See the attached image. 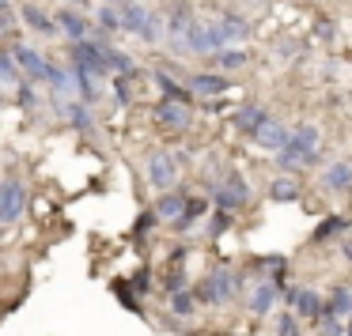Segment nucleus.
<instances>
[{"mask_svg":"<svg viewBox=\"0 0 352 336\" xmlns=\"http://www.w3.org/2000/svg\"><path fill=\"white\" fill-rule=\"evenodd\" d=\"M322 182H326V189H333V193L349 189V185H352V163H333Z\"/></svg>","mask_w":352,"mask_h":336,"instance_id":"22","label":"nucleus"},{"mask_svg":"<svg viewBox=\"0 0 352 336\" xmlns=\"http://www.w3.org/2000/svg\"><path fill=\"white\" fill-rule=\"evenodd\" d=\"M344 257L352 261V238H344Z\"/></svg>","mask_w":352,"mask_h":336,"instance_id":"41","label":"nucleus"},{"mask_svg":"<svg viewBox=\"0 0 352 336\" xmlns=\"http://www.w3.org/2000/svg\"><path fill=\"white\" fill-rule=\"evenodd\" d=\"M231 227V212H223V208H216V215H212V223H208V235H223V230Z\"/></svg>","mask_w":352,"mask_h":336,"instance_id":"35","label":"nucleus"},{"mask_svg":"<svg viewBox=\"0 0 352 336\" xmlns=\"http://www.w3.org/2000/svg\"><path fill=\"white\" fill-rule=\"evenodd\" d=\"M292 310H296L299 317H318V313H322V295H318V291H311V287L296 291V302H292Z\"/></svg>","mask_w":352,"mask_h":336,"instance_id":"19","label":"nucleus"},{"mask_svg":"<svg viewBox=\"0 0 352 336\" xmlns=\"http://www.w3.org/2000/svg\"><path fill=\"white\" fill-rule=\"evenodd\" d=\"M27 212V185L19 178H4V208H0V223H19Z\"/></svg>","mask_w":352,"mask_h":336,"instance_id":"6","label":"nucleus"},{"mask_svg":"<svg viewBox=\"0 0 352 336\" xmlns=\"http://www.w3.org/2000/svg\"><path fill=\"white\" fill-rule=\"evenodd\" d=\"M296 317H292V313H284V317L280 321H276V336H288V333H296Z\"/></svg>","mask_w":352,"mask_h":336,"instance_id":"37","label":"nucleus"},{"mask_svg":"<svg viewBox=\"0 0 352 336\" xmlns=\"http://www.w3.org/2000/svg\"><path fill=\"white\" fill-rule=\"evenodd\" d=\"M318 144H322V132L314 125H299V129L288 132V144L276 152V167L280 170H299L307 163L318 159Z\"/></svg>","mask_w":352,"mask_h":336,"instance_id":"1","label":"nucleus"},{"mask_svg":"<svg viewBox=\"0 0 352 336\" xmlns=\"http://www.w3.org/2000/svg\"><path fill=\"white\" fill-rule=\"evenodd\" d=\"M212 204L223 208V212H235V208L250 204V185L243 182V174H235V170H231L220 185H212Z\"/></svg>","mask_w":352,"mask_h":336,"instance_id":"3","label":"nucleus"},{"mask_svg":"<svg viewBox=\"0 0 352 336\" xmlns=\"http://www.w3.org/2000/svg\"><path fill=\"white\" fill-rule=\"evenodd\" d=\"M148 182H152L155 189H163V193H167L170 185L178 182V163H175V155L155 152L152 159H148Z\"/></svg>","mask_w":352,"mask_h":336,"instance_id":"8","label":"nucleus"},{"mask_svg":"<svg viewBox=\"0 0 352 336\" xmlns=\"http://www.w3.org/2000/svg\"><path fill=\"white\" fill-rule=\"evenodd\" d=\"M12 27H16V12H12V8H0V34H8Z\"/></svg>","mask_w":352,"mask_h":336,"instance_id":"38","label":"nucleus"},{"mask_svg":"<svg viewBox=\"0 0 352 336\" xmlns=\"http://www.w3.org/2000/svg\"><path fill=\"white\" fill-rule=\"evenodd\" d=\"M12 4H16V0H0V8H12Z\"/></svg>","mask_w":352,"mask_h":336,"instance_id":"43","label":"nucleus"},{"mask_svg":"<svg viewBox=\"0 0 352 336\" xmlns=\"http://www.w3.org/2000/svg\"><path fill=\"white\" fill-rule=\"evenodd\" d=\"M16 102L27 110V114H34V110H38V91H34V84H31L27 76L16 84Z\"/></svg>","mask_w":352,"mask_h":336,"instance_id":"31","label":"nucleus"},{"mask_svg":"<svg viewBox=\"0 0 352 336\" xmlns=\"http://www.w3.org/2000/svg\"><path fill=\"white\" fill-rule=\"evenodd\" d=\"M19 19H23V27L31 34H42V38H54L57 34L54 16H50L46 8H38V4H23V8H19Z\"/></svg>","mask_w":352,"mask_h":336,"instance_id":"10","label":"nucleus"},{"mask_svg":"<svg viewBox=\"0 0 352 336\" xmlns=\"http://www.w3.org/2000/svg\"><path fill=\"white\" fill-rule=\"evenodd\" d=\"M276 298H280V287H276V280H261L258 287L250 291V313H269Z\"/></svg>","mask_w":352,"mask_h":336,"instance_id":"12","label":"nucleus"},{"mask_svg":"<svg viewBox=\"0 0 352 336\" xmlns=\"http://www.w3.org/2000/svg\"><path fill=\"white\" fill-rule=\"evenodd\" d=\"M95 27L107 31V34L122 31V12H118V4H102V0H99V8H95Z\"/></svg>","mask_w":352,"mask_h":336,"instance_id":"20","label":"nucleus"},{"mask_svg":"<svg viewBox=\"0 0 352 336\" xmlns=\"http://www.w3.org/2000/svg\"><path fill=\"white\" fill-rule=\"evenodd\" d=\"M318 321H322V336H341L344 333V328H341V317H337V313H329V310H322L318 313Z\"/></svg>","mask_w":352,"mask_h":336,"instance_id":"34","label":"nucleus"},{"mask_svg":"<svg viewBox=\"0 0 352 336\" xmlns=\"http://www.w3.org/2000/svg\"><path fill=\"white\" fill-rule=\"evenodd\" d=\"M269 193H273V200H296L299 197V185L292 182V178H276Z\"/></svg>","mask_w":352,"mask_h":336,"instance_id":"32","label":"nucleus"},{"mask_svg":"<svg viewBox=\"0 0 352 336\" xmlns=\"http://www.w3.org/2000/svg\"><path fill=\"white\" fill-rule=\"evenodd\" d=\"M155 121L163 125V129H170V132H182V129H190V121H193V114H190V102H178V99H160L155 102Z\"/></svg>","mask_w":352,"mask_h":336,"instance_id":"5","label":"nucleus"},{"mask_svg":"<svg viewBox=\"0 0 352 336\" xmlns=\"http://www.w3.org/2000/svg\"><path fill=\"white\" fill-rule=\"evenodd\" d=\"M57 117H61L69 129H76V132H95V114H91V106L80 102V99L61 102V106H57Z\"/></svg>","mask_w":352,"mask_h":336,"instance_id":"9","label":"nucleus"},{"mask_svg":"<svg viewBox=\"0 0 352 336\" xmlns=\"http://www.w3.org/2000/svg\"><path fill=\"white\" fill-rule=\"evenodd\" d=\"M0 208H4V182H0Z\"/></svg>","mask_w":352,"mask_h":336,"instance_id":"44","label":"nucleus"},{"mask_svg":"<svg viewBox=\"0 0 352 336\" xmlns=\"http://www.w3.org/2000/svg\"><path fill=\"white\" fill-rule=\"evenodd\" d=\"M197 310V295H193V291H175V295H170V313H175V317H190V313Z\"/></svg>","mask_w":352,"mask_h":336,"instance_id":"27","label":"nucleus"},{"mask_svg":"<svg viewBox=\"0 0 352 336\" xmlns=\"http://www.w3.org/2000/svg\"><path fill=\"white\" fill-rule=\"evenodd\" d=\"M341 230H349V219H341V215H329L326 223H318V230L311 235V242H329V238L341 235Z\"/></svg>","mask_w":352,"mask_h":336,"instance_id":"30","label":"nucleus"},{"mask_svg":"<svg viewBox=\"0 0 352 336\" xmlns=\"http://www.w3.org/2000/svg\"><path fill=\"white\" fill-rule=\"evenodd\" d=\"M133 283H137V291H148V272H137V280H133Z\"/></svg>","mask_w":352,"mask_h":336,"instance_id":"39","label":"nucleus"},{"mask_svg":"<svg viewBox=\"0 0 352 336\" xmlns=\"http://www.w3.org/2000/svg\"><path fill=\"white\" fill-rule=\"evenodd\" d=\"M216 61V69H223V72H231V69H243L246 64V53L239 46H223V49H216V53H208Z\"/></svg>","mask_w":352,"mask_h":336,"instance_id":"24","label":"nucleus"},{"mask_svg":"<svg viewBox=\"0 0 352 336\" xmlns=\"http://www.w3.org/2000/svg\"><path fill=\"white\" fill-rule=\"evenodd\" d=\"M288 336H299V328H296V333H288Z\"/></svg>","mask_w":352,"mask_h":336,"instance_id":"45","label":"nucleus"},{"mask_svg":"<svg viewBox=\"0 0 352 336\" xmlns=\"http://www.w3.org/2000/svg\"><path fill=\"white\" fill-rule=\"evenodd\" d=\"M254 140H258V144L265 147V152H280V147L288 144V129H284L280 121H273V117H269V121L261 125L258 132H254Z\"/></svg>","mask_w":352,"mask_h":336,"instance_id":"13","label":"nucleus"},{"mask_svg":"<svg viewBox=\"0 0 352 336\" xmlns=\"http://www.w3.org/2000/svg\"><path fill=\"white\" fill-rule=\"evenodd\" d=\"M102 4H118V8H122V4H129V0H102Z\"/></svg>","mask_w":352,"mask_h":336,"instance_id":"42","label":"nucleus"},{"mask_svg":"<svg viewBox=\"0 0 352 336\" xmlns=\"http://www.w3.org/2000/svg\"><path fill=\"white\" fill-rule=\"evenodd\" d=\"M231 87L228 76H220V72H197V76H190V91L201 95V99H212V95H223Z\"/></svg>","mask_w":352,"mask_h":336,"instance_id":"11","label":"nucleus"},{"mask_svg":"<svg viewBox=\"0 0 352 336\" xmlns=\"http://www.w3.org/2000/svg\"><path fill=\"white\" fill-rule=\"evenodd\" d=\"M322 310L337 313V317H344V313H352V291H349V287H337L333 295H329V302H322Z\"/></svg>","mask_w":352,"mask_h":336,"instance_id":"28","label":"nucleus"},{"mask_svg":"<svg viewBox=\"0 0 352 336\" xmlns=\"http://www.w3.org/2000/svg\"><path fill=\"white\" fill-rule=\"evenodd\" d=\"M110 87H114V99L122 102V106H129V102H133V87H129V76H110Z\"/></svg>","mask_w":352,"mask_h":336,"instance_id":"33","label":"nucleus"},{"mask_svg":"<svg viewBox=\"0 0 352 336\" xmlns=\"http://www.w3.org/2000/svg\"><path fill=\"white\" fill-rule=\"evenodd\" d=\"M235 291H239V276L231 272L228 265H220V268H212V272L205 276V283H201V287L193 291V295H197V302H208V306H228Z\"/></svg>","mask_w":352,"mask_h":336,"instance_id":"2","label":"nucleus"},{"mask_svg":"<svg viewBox=\"0 0 352 336\" xmlns=\"http://www.w3.org/2000/svg\"><path fill=\"white\" fill-rule=\"evenodd\" d=\"M163 287H167V295H175V291L186 287V272L182 268H175V272H167V280H163Z\"/></svg>","mask_w":352,"mask_h":336,"instance_id":"36","label":"nucleus"},{"mask_svg":"<svg viewBox=\"0 0 352 336\" xmlns=\"http://www.w3.org/2000/svg\"><path fill=\"white\" fill-rule=\"evenodd\" d=\"M220 23V34H223V42H243L246 34H250V27H246V19H239V16H223V19H216Z\"/></svg>","mask_w":352,"mask_h":336,"instance_id":"25","label":"nucleus"},{"mask_svg":"<svg viewBox=\"0 0 352 336\" xmlns=\"http://www.w3.org/2000/svg\"><path fill=\"white\" fill-rule=\"evenodd\" d=\"M54 23H57V34H65V42H80V38L91 34V19H87L80 8H69V4L54 16Z\"/></svg>","mask_w":352,"mask_h":336,"instance_id":"7","label":"nucleus"},{"mask_svg":"<svg viewBox=\"0 0 352 336\" xmlns=\"http://www.w3.org/2000/svg\"><path fill=\"white\" fill-rule=\"evenodd\" d=\"M163 34H167V23H163V16H155V12H148L144 27H140L137 38L148 42V46H155V42H163Z\"/></svg>","mask_w":352,"mask_h":336,"instance_id":"26","label":"nucleus"},{"mask_svg":"<svg viewBox=\"0 0 352 336\" xmlns=\"http://www.w3.org/2000/svg\"><path fill=\"white\" fill-rule=\"evenodd\" d=\"M19 80H23V72H19L16 57H12V49L0 46V87H16Z\"/></svg>","mask_w":352,"mask_h":336,"instance_id":"23","label":"nucleus"},{"mask_svg":"<svg viewBox=\"0 0 352 336\" xmlns=\"http://www.w3.org/2000/svg\"><path fill=\"white\" fill-rule=\"evenodd\" d=\"M163 23H167V34L170 38L178 42V46H186V31H190V23H193V16H190V8H186V4H175V8H170V16L163 19Z\"/></svg>","mask_w":352,"mask_h":336,"instance_id":"15","label":"nucleus"},{"mask_svg":"<svg viewBox=\"0 0 352 336\" xmlns=\"http://www.w3.org/2000/svg\"><path fill=\"white\" fill-rule=\"evenodd\" d=\"M201 215H208V200L205 197H186V208H182V215L175 219V230H178V235H186Z\"/></svg>","mask_w":352,"mask_h":336,"instance_id":"14","label":"nucleus"},{"mask_svg":"<svg viewBox=\"0 0 352 336\" xmlns=\"http://www.w3.org/2000/svg\"><path fill=\"white\" fill-rule=\"evenodd\" d=\"M107 69H110V76H133V72H137V61H133L129 53H122V49L107 46Z\"/></svg>","mask_w":352,"mask_h":336,"instance_id":"21","label":"nucleus"},{"mask_svg":"<svg viewBox=\"0 0 352 336\" xmlns=\"http://www.w3.org/2000/svg\"><path fill=\"white\" fill-rule=\"evenodd\" d=\"M12 57H16L19 72H23L31 84H46V72H50V57L42 53V49L27 46V42H16L12 46Z\"/></svg>","mask_w":352,"mask_h":336,"instance_id":"4","label":"nucleus"},{"mask_svg":"<svg viewBox=\"0 0 352 336\" xmlns=\"http://www.w3.org/2000/svg\"><path fill=\"white\" fill-rule=\"evenodd\" d=\"M122 31L125 34H140V27H144V19H148V8L144 4H137V0H129V4H122Z\"/></svg>","mask_w":352,"mask_h":336,"instance_id":"18","label":"nucleus"},{"mask_svg":"<svg viewBox=\"0 0 352 336\" xmlns=\"http://www.w3.org/2000/svg\"><path fill=\"white\" fill-rule=\"evenodd\" d=\"M231 121H235V129H239V132H246V136H254V132H258L261 125L269 121V114H265L261 106H243L235 117H231Z\"/></svg>","mask_w":352,"mask_h":336,"instance_id":"16","label":"nucleus"},{"mask_svg":"<svg viewBox=\"0 0 352 336\" xmlns=\"http://www.w3.org/2000/svg\"><path fill=\"white\" fill-rule=\"evenodd\" d=\"M182 208H186V197L182 193H163L160 200H155V219H167V223H175L178 215H182Z\"/></svg>","mask_w":352,"mask_h":336,"instance_id":"17","label":"nucleus"},{"mask_svg":"<svg viewBox=\"0 0 352 336\" xmlns=\"http://www.w3.org/2000/svg\"><path fill=\"white\" fill-rule=\"evenodd\" d=\"M155 84H160V91H163V99H178V102H190V87H178L175 80L167 76V72H155Z\"/></svg>","mask_w":352,"mask_h":336,"instance_id":"29","label":"nucleus"},{"mask_svg":"<svg viewBox=\"0 0 352 336\" xmlns=\"http://www.w3.org/2000/svg\"><path fill=\"white\" fill-rule=\"evenodd\" d=\"M65 4H69V8H87L91 0H65Z\"/></svg>","mask_w":352,"mask_h":336,"instance_id":"40","label":"nucleus"}]
</instances>
